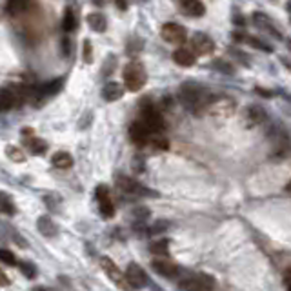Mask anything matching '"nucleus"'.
I'll return each instance as SVG.
<instances>
[{"label": "nucleus", "mask_w": 291, "mask_h": 291, "mask_svg": "<svg viewBox=\"0 0 291 291\" xmlns=\"http://www.w3.org/2000/svg\"><path fill=\"white\" fill-rule=\"evenodd\" d=\"M178 96H180L182 104L195 111L196 115H200L202 111L206 110V104H208L206 90L200 88V86H196L195 82H186V84H182Z\"/></svg>", "instance_id": "obj_1"}, {"label": "nucleus", "mask_w": 291, "mask_h": 291, "mask_svg": "<svg viewBox=\"0 0 291 291\" xmlns=\"http://www.w3.org/2000/svg\"><path fill=\"white\" fill-rule=\"evenodd\" d=\"M204 111L215 120H228V118L235 115L236 102L233 98H230V96H211Z\"/></svg>", "instance_id": "obj_2"}, {"label": "nucleus", "mask_w": 291, "mask_h": 291, "mask_svg": "<svg viewBox=\"0 0 291 291\" xmlns=\"http://www.w3.org/2000/svg\"><path fill=\"white\" fill-rule=\"evenodd\" d=\"M140 122L150 131V135H158L164 130V118H162L160 111L150 100H144L140 106Z\"/></svg>", "instance_id": "obj_3"}, {"label": "nucleus", "mask_w": 291, "mask_h": 291, "mask_svg": "<svg viewBox=\"0 0 291 291\" xmlns=\"http://www.w3.org/2000/svg\"><path fill=\"white\" fill-rule=\"evenodd\" d=\"M146 80H148V75H146V70H144V64L142 62H130V64L126 66L124 70V84H126V90L128 91H140L144 88Z\"/></svg>", "instance_id": "obj_4"}, {"label": "nucleus", "mask_w": 291, "mask_h": 291, "mask_svg": "<svg viewBox=\"0 0 291 291\" xmlns=\"http://www.w3.org/2000/svg\"><path fill=\"white\" fill-rule=\"evenodd\" d=\"M102 270H104L106 275L111 278V282H113L115 286L120 288L122 291H133V288L130 286V282H128L126 275L120 271V268L116 266V264L111 260L110 256H104V258H102Z\"/></svg>", "instance_id": "obj_5"}, {"label": "nucleus", "mask_w": 291, "mask_h": 291, "mask_svg": "<svg viewBox=\"0 0 291 291\" xmlns=\"http://www.w3.org/2000/svg\"><path fill=\"white\" fill-rule=\"evenodd\" d=\"M160 36L168 44H184L188 38V31L184 26L176 24V22H166L162 26Z\"/></svg>", "instance_id": "obj_6"}, {"label": "nucleus", "mask_w": 291, "mask_h": 291, "mask_svg": "<svg viewBox=\"0 0 291 291\" xmlns=\"http://www.w3.org/2000/svg\"><path fill=\"white\" fill-rule=\"evenodd\" d=\"M116 186L120 188L122 191H126V193H131V195L156 196L155 191L148 190V188H144L142 184H138L136 180H133L131 176H126V175H118V176H116Z\"/></svg>", "instance_id": "obj_7"}, {"label": "nucleus", "mask_w": 291, "mask_h": 291, "mask_svg": "<svg viewBox=\"0 0 291 291\" xmlns=\"http://www.w3.org/2000/svg\"><path fill=\"white\" fill-rule=\"evenodd\" d=\"M124 275L133 290H142V288L148 286V275H146V271L136 262H131Z\"/></svg>", "instance_id": "obj_8"}, {"label": "nucleus", "mask_w": 291, "mask_h": 291, "mask_svg": "<svg viewBox=\"0 0 291 291\" xmlns=\"http://www.w3.org/2000/svg\"><path fill=\"white\" fill-rule=\"evenodd\" d=\"M213 286H215V278L210 275H196L180 284L184 291H210L213 290Z\"/></svg>", "instance_id": "obj_9"}, {"label": "nucleus", "mask_w": 291, "mask_h": 291, "mask_svg": "<svg viewBox=\"0 0 291 291\" xmlns=\"http://www.w3.org/2000/svg\"><path fill=\"white\" fill-rule=\"evenodd\" d=\"M96 200H98V208H100L102 216L111 218V216L115 215V206H113V200H111L110 196V190L106 186L96 188Z\"/></svg>", "instance_id": "obj_10"}, {"label": "nucleus", "mask_w": 291, "mask_h": 291, "mask_svg": "<svg viewBox=\"0 0 291 291\" xmlns=\"http://www.w3.org/2000/svg\"><path fill=\"white\" fill-rule=\"evenodd\" d=\"M242 120H244V126H246V128L258 126L266 120V111H264V108H260V106H256V104L250 106V108H246V111H244Z\"/></svg>", "instance_id": "obj_11"}, {"label": "nucleus", "mask_w": 291, "mask_h": 291, "mask_svg": "<svg viewBox=\"0 0 291 291\" xmlns=\"http://www.w3.org/2000/svg\"><path fill=\"white\" fill-rule=\"evenodd\" d=\"M151 268L155 273L162 276H168V278H173V276L178 273V266H176L175 262L168 260L166 256H160V258H155V260L151 262Z\"/></svg>", "instance_id": "obj_12"}, {"label": "nucleus", "mask_w": 291, "mask_h": 291, "mask_svg": "<svg viewBox=\"0 0 291 291\" xmlns=\"http://www.w3.org/2000/svg\"><path fill=\"white\" fill-rule=\"evenodd\" d=\"M191 44H193L195 53H198V55H211L215 51V42L204 33H195L191 38Z\"/></svg>", "instance_id": "obj_13"}, {"label": "nucleus", "mask_w": 291, "mask_h": 291, "mask_svg": "<svg viewBox=\"0 0 291 291\" xmlns=\"http://www.w3.org/2000/svg\"><path fill=\"white\" fill-rule=\"evenodd\" d=\"M130 138L135 142L136 146H144L150 142V131L146 130L144 124H142L140 120H136L130 126Z\"/></svg>", "instance_id": "obj_14"}, {"label": "nucleus", "mask_w": 291, "mask_h": 291, "mask_svg": "<svg viewBox=\"0 0 291 291\" xmlns=\"http://www.w3.org/2000/svg\"><path fill=\"white\" fill-rule=\"evenodd\" d=\"M124 91H126L124 86L118 84V82H108L102 88V96L108 102H115V100H120L122 96H124Z\"/></svg>", "instance_id": "obj_15"}, {"label": "nucleus", "mask_w": 291, "mask_h": 291, "mask_svg": "<svg viewBox=\"0 0 291 291\" xmlns=\"http://www.w3.org/2000/svg\"><path fill=\"white\" fill-rule=\"evenodd\" d=\"M178 4H180L182 13L188 16H202L206 11L200 0H178Z\"/></svg>", "instance_id": "obj_16"}, {"label": "nucleus", "mask_w": 291, "mask_h": 291, "mask_svg": "<svg viewBox=\"0 0 291 291\" xmlns=\"http://www.w3.org/2000/svg\"><path fill=\"white\" fill-rule=\"evenodd\" d=\"M173 60L178 66H184V68H191V66L196 62V55L191 50H186V48H180L173 53Z\"/></svg>", "instance_id": "obj_17"}, {"label": "nucleus", "mask_w": 291, "mask_h": 291, "mask_svg": "<svg viewBox=\"0 0 291 291\" xmlns=\"http://www.w3.org/2000/svg\"><path fill=\"white\" fill-rule=\"evenodd\" d=\"M15 106H18L15 93L11 91V88H6V90H0V111H8L13 110Z\"/></svg>", "instance_id": "obj_18"}, {"label": "nucleus", "mask_w": 291, "mask_h": 291, "mask_svg": "<svg viewBox=\"0 0 291 291\" xmlns=\"http://www.w3.org/2000/svg\"><path fill=\"white\" fill-rule=\"evenodd\" d=\"M253 20H255V24L258 26V28L266 30L268 33H271V35L276 36V38H280V31L273 28L275 24L271 22V18L268 15H262V13H255V15H253Z\"/></svg>", "instance_id": "obj_19"}, {"label": "nucleus", "mask_w": 291, "mask_h": 291, "mask_svg": "<svg viewBox=\"0 0 291 291\" xmlns=\"http://www.w3.org/2000/svg\"><path fill=\"white\" fill-rule=\"evenodd\" d=\"M36 228L40 231L44 236H55L58 233V228L53 220H51L50 216H40L38 220H36Z\"/></svg>", "instance_id": "obj_20"}, {"label": "nucleus", "mask_w": 291, "mask_h": 291, "mask_svg": "<svg viewBox=\"0 0 291 291\" xmlns=\"http://www.w3.org/2000/svg\"><path fill=\"white\" fill-rule=\"evenodd\" d=\"M24 146L31 151V153H33V155H42V153L48 150V144H46L42 138H36V136H33V135L31 136L26 135Z\"/></svg>", "instance_id": "obj_21"}, {"label": "nucleus", "mask_w": 291, "mask_h": 291, "mask_svg": "<svg viewBox=\"0 0 291 291\" xmlns=\"http://www.w3.org/2000/svg\"><path fill=\"white\" fill-rule=\"evenodd\" d=\"M86 22L90 24V28L93 31H96V33H102V31H106V18L102 13H98V11H95V13H90V15L86 16Z\"/></svg>", "instance_id": "obj_22"}, {"label": "nucleus", "mask_w": 291, "mask_h": 291, "mask_svg": "<svg viewBox=\"0 0 291 291\" xmlns=\"http://www.w3.org/2000/svg\"><path fill=\"white\" fill-rule=\"evenodd\" d=\"M51 162L58 170H70L73 166V156L70 153H66V151H58V153H55V155L51 156Z\"/></svg>", "instance_id": "obj_23"}, {"label": "nucleus", "mask_w": 291, "mask_h": 291, "mask_svg": "<svg viewBox=\"0 0 291 291\" xmlns=\"http://www.w3.org/2000/svg\"><path fill=\"white\" fill-rule=\"evenodd\" d=\"M0 210H2V213H6V215H15V202H13V198H11V195H8V193H4V191H0Z\"/></svg>", "instance_id": "obj_24"}, {"label": "nucleus", "mask_w": 291, "mask_h": 291, "mask_svg": "<svg viewBox=\"0 0 291 291\" xmlns=\"http://www.w3.org/2000/svg\"><path fill=\"white\" fill-rule=\"evenodd\" d=\"M28 6H30V0H10L8 6H6V10L10 15H20L28 10Z\"/></svg>", "instance_id": "obj_25"}, {"label": "nucleus", "mask_w": 291, "mask_h": 291, "mask_svg": "<svg viewBox=\"0 0 291 291\" xmlns=\"http://www.w3.org/2000/svg\"><path fill=\"white\" fill-rule=\"evenodd\" d=\"M170 242H168V238H160V240H156L151 244V253L153 255H158V256H168L170 255Z\"/></svg>", "instance_id": "obj_26"}, {"label": "nucleus", "mask_w": 291, "mask_h": 291, "mask_svg": "<svg viewBox=\"0 0 291 291\" xmlns=\"http://www.w3.org/2000/svg\"><path fill=\"white\" fill-rule=\"evenodd\" d=\"M62 28L64 31H73L76 28V18H75V11L71 8H66L64 13V20H62Z\"/></svg>", "instance_id": "obj_27"}, {"label": "nucleus", "mask_w": 291, "mask_h": 291, "mask_svg": "<svg viewBox=\"0 0 291 291\" xmlns=\"http://www.w3.org/2000/svg\"><path fill=\"white\" fill-rule=\"evenodd\" d=\"M6 155L10 156V160L18 162V164H22V162H26V155H24V151H22L20 148H16V146H8V148H6Z\"/></svg>", "instance_id": "obj_28"}, {"label": "nucleus", "mask_w": 291, "mask_h": 291, "mask_svg": "<svg viewBox=\"0 0 291 291\" xmlns=\"http://www.w3.org/2000/svg\"><path fill=\"white\" fill-rule=\"evenodd\" d=\"M244 42H248L250 46H253V48H256V50H260V51H268V53H271V51H273V46L266 44V42L260 40V38H256V36L246 35V40H244Z\"/></svg>", "instance_id": "obj_29"}, {"label": "nucleus", "mask_w": 291, "mask_h": 291, "mask_svg": "<svg viewBox=\"0 0 291 291\" xmlns=\"http://www.w3.org/2000/svg\"><path fill=\"white\" fill-rule=\"evenodd\" d=\"M18 268H20V271L24 273L28 278H35L36 276V268L33 262H28V260H22L20 264H18Z\"/></svg>", "instance_id": "obj_30"}, {"label": "nucleus", "mask_w": 291, "mask_h": 291, "mask_svg": "<svg viewBox=\"0 0 291 291\" xmlns=\"http://www.w3.org/2000/svg\"><path fill=\"white\" fill-rule=\"evenodd\" d=\"M0 262H2V264H8V266H15L16 258L10 250H0Z\"/></svg>", "instance_id": "obj_31"}, {"label": "nucleus", "mask_w": 291, "mask_h": 291, "mask_svg": "<svg viewBox=\"0 0 291 291\" xmlns=\"http://www.w3.org/2000/svg\"><path fill=\"white\" fill-rule=\"evenodd\" d=\"M82 60L86 64H91L93 62V48H91L90 40H84V55H82Z\"/></svg>", "instance_id": "obj_32"}, {"label": "nucleus", "mask_w": 291, "mask_h": 291, "mask_svg": "<svg viewBox=\"0 0 291 291\" xmlns=\"http://www.w3.org/2000/svg\"><path fill=\"white\" fill-rule=\"evenodd\" d=\"M151 144H153V148L155 150H164L166 151L168 148H170V142H168V138H162V136H158L156 135L153 140H151Z\"/></svg>", "instance_id": "obj_33"}, {"label": "nucleus", "mask_w": 291, "mask_h": 291, "mask_svg": "<svg viewBox=\"0 0 291 291\" xmlns=\"http://www.w3.org/2000/svg\"><path fill=\"white\" fill-rule=\"evenodd\" d=\"M213 66H215V68H218L216 71H222V73H226V75H233V66L226 64L224 60H215V62H213Z\"/></svg>", "instance_id": "obj_34"}, {"label": "nucleus", "mask_w": 291, "mask_h": 291, "mask_svg": "<svg viewBox=\"0 0 291 291\" xmlns=\"http://www.w3.org/2000/svg\"><path fill=\"white\" fill-rule=\"evenodd\" d=\"M233 40H236V42H244L246 40V33H240V31H233Z\"/></svg>", "instance_id": "obj_35"}, {"label": "nucleus", "mask_w": 291, "mask_h": 291, "mask_svg": "<svg viewBox=\"0 0 291 291\" xmlns=\"http://www.w3.org/2000/svg\"><path fill=\"white\" fill-rule=\"evenodd\" d=\"M0 286H10V278L6 276V273L0 270Z\"/></svg>", "instance_id": "obj_36"}, {"label": "nucleus", "mask_w": 291, "mask_h": 291, "mask_svg": "<svg viewBox=\"0 0 291 291\" xmlns=\"http://www.w3.org/2000/svg\"><path fill=\"white\" fill-rule=\"evenodd\" d=\"M115 4L118 6V10H128V0H115Z\"/></svg>", "instance_id": "obj_37"}, {"label": "nucleus", "mask_w": 291, "mask_h": 291, "mask_svg": "<svg viewBox=\"0 0 291 291\" xmlns=\"http://www.w3.org/2000/svg\"><path fill=\"white\" fill-rule=\"evenodd\" d=\"M233 22H236V26H238V28H244V18H242L240 15L233 16Z\"/></svg>", "instance_id": "obj_38"}, {"label": "nucleus", "mask_w": 291, "mask_h": 291, "mask_svg": "<svg viewBox=\"0 0 291 291\" xmlns=\"http://www.w3.org/2000/svg\"><path fill=\"white\" fill-rule=\"evenodd\" d=\"M256 93H258V95H264V96H271V95H273V93H271V91H268V90H262V88H256Z\"/></svg>", "instance_id": "obj_39"}, {"label": "nucleus", "mask_w": 291, "mask_h": 291, "mask_svg": "<svg viewBox=\"0 0 291 291\" xmlns=\"http://www.w3.org/2000/svg\"><path fill=\"white\" fill-rule=\"evenodd\" d=\"M284 284H286V286H290V270L284 273Z\"/></svg>", "instance_id": "obj_40"}, {"label": "nucleus", "mask_w": 291, "mask_h": 291, "mask_svg": "<svg viewBox=\"0 0 291 291\" xmlns=\"http://www.w3.org/2000/svg\"><path fill=\"white\" fill-rule=\"evenodd\" d=\"M33 291H53V290H50V288H35Z\"/></svg>", "instance_id": "obj_41"}]
</instances>
